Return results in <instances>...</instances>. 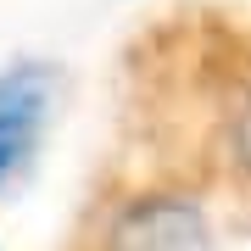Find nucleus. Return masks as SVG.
Listing matches in <instances>:
<instances>
[{
	"label": "nucleus",
	"mask_w": 251,
	"mask_h": 251,
	"mask_svg": "<svg viewBox=\"0 0 251 251\" xmlns=\"http://www.w3.org/2000/svg\"><path fill=\"white\" fill-rule=\"evenodd\" d=\"M140 90L128 100L140 156L128 179L106 184L95 240L112 246H206L218 234L212 201L246 190V62L240 23L224 11L173 17L134 50Z\"/></svg>",
	"instance_id": "nucleus-1"
}]
</instances>
